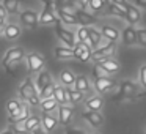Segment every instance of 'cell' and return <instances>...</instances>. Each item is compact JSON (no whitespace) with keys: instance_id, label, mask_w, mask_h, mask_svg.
<instances>
[{"instance_id":"5bb4252c","label":"cell","mask_w":146,"mask_h":134,"mask_svg":"<svg viewBox=\"0 0 146 134\" xmlns=\"http://www.w3.org/2000/svg\"><path fill=\"white\" fill-rule=\"evenodd\" d=\"M121 38H123V43L126 46H133L135 43H138L137 41V30L133 29L132 25L126 27V29L121 32Z\"/></svg>"},{"instance_id":"52a82bcc","label":"cell","mask_w":146,"mask_h":134,"mask_svg":"<svg viewBox=\"0 0 146 134\" xmlns=\"http://www.w3.org/2000/svg\"><path fill=\"white\" fill-rule=\"evenodd\" d=\"M118 3L126 10V19L129 21L130 25L140 22V19H141V13H140V10L135 7V5L129 3V2H118Z\"/></svg>"},{"instance_id":"60d3db41","label":"cell","mask_w":146,"mask_h":134,"mask_svg":"<svg viewBox=\"0 0 146 134\" xmlns=\"http://www.w3.org/2000/svg\"><path fill=\"white\" fill-rule=\"evenodd\" d=\"M66 134H85L83 129H77V128H72V129H68Z\"/></svg>"},{"instance_id":"7c38bea8","label":"cell","mask_w":146,"mask_h":134,"mask_svg":"<svg viewBox=\"0 0 146 134\" xmlns=\"http://www.w3.org/2000/svg\"><path fill=\"white\" fill-rule=\"evenodd\" d=\"M2 33H3V36L7 40L13 41V40L19 38L21 33H22V30H21V27L17 25V24H7V25L2 29Z\"/></svg>"},{"instance_id":"ffe728a7","label":"cell","mask_w":146,"mask_h":134,"mask_svg":"<svg viewBox=\"0 0 146 134\" xmlns=\"http://www.w3.org/2000/svg\"><path fill=\"white\" fill-rule=\"evenodd\" d=\"M54 98L57 99V103L60 106H68V103H69V95H68V90L64 88L63 85H57V87H55Z\"/></svg>"},{"instance_id":"ee69618b","label":"cell","mask_w":146,"mask_h":134,"mask_svg":"<svg viewBox=\"0 0 146 134\" xmlns=\"http://www.w3.org/2000/svg\"><path fill=\"white\" fill-rule=\"evenodd\" d=\"M2 134H14V133H13V131H10V129H7V131H3Z\"/></svg>"},{"instance_id":"7a4b0ae2","label":"cell","mask_w":146,"mask_h":134,"mask_svg":"<svg viewBox=\"0 0 146 134\" xmlns=\"http://www.w3.org/2000/svg\"><path fill=\"white\" fill-rule=\"evenodd\" d=\"M55 33H57V38L60 40V41L66 46V48L74 49L77 46L76 44V36H74V33L71 32V30L64 29L63 24H61V21L57 24V25H55Z\"/></svg>"},{"instance_id":"ab89813d","label":"cell","mask_w":146,"mask_h":134,"mask_svg":"<svg viewBox=\"0 0 146 134\" xmlns=\"http://www.w3.org/2000/svg\"><path fill=\"white\" fill-rule=\"evenodd\" d=\"M140 84L146 88V65L140 68Z\"/></svg>"},{"instance_id":"4fadbf2b","label":"cell","mask_w":146,"mask_h":134,"mask_svg":"<svg viewBox=\"0 0 146 134\" xmlns=\"http://www.w3.org/2000/svg\"><path fill=\"white\" fill-rule=\"evenodd\" d=\"M24 109V104L19 101V99H10L7 103V112H8V118H16L17 115L22 112Z\"/></svg>"},{"instance_id":"8d00e7d4","label":"cell","mask_w":146,"mask_h":134,"mask_svg":"<svg viewBox=\"0 0 146 134\" xmlns=\"http://www.w3.org/2000/svg\"><path fill=\"white\" fill-rule=\"evenodd\" d=\"M137 41L140 46L146 48V29H138L137 30Z\"/></svg>"},{"instance_id":"cb8c5ba5","label":"cell","mask_w":146,"mask_h":134,"mask_svg":"<svg viewBox=\"0 0 146 134\" xmlns=\"http://www.w3.org/2000/svg\"><path fill=\"white\" fill-rule=\"evenodd\" d=\"M76 79H77V76H74V73H72V71H69V70L61 71V74H60V82H61V85H63V87L74 85V84H76Z\"/></svg>"},{"instance_id":"f35d334b","label":"cell","mask_w":146,"mask_h":134,"mask_svg":"<svg viewBox=\"0 0 146 134\" xmlns=\"http://www.w3.org/2000/svg\"><path fill=\"white\" fill-rule=\"evenodd\" d=\"M27 103H29V106H30V107H38V106L41 107V103H42V99L39 98V95H36V96H33V98H30Z\"/></svg>"},{"instance_id":"603a6c76","label":"cell","mask_w":146,"mask_h":134,"mask_svg":"<svg viewBox=\"0 0 146 134\" xmlns=\"http://www.w3.org/2000/svg\"><path fill=\"white\" fill-rule=\"evenodd\" d=\"M41 118H42V128H44L47 133L49 131H54L55 128H57V125L60 123L58 118H55L54 115H50V114H42Z\"/></svg>"},{"instance_id":"b9f144b4","label":"cell","mask_w":146,"mask_h":134,"mask_svg":"<svg viewBox=\"0 0 146 134\" xmlns=\"http://www.w3.org/2000/svg\"><path fill=\"white\" fill-rule=\"evenodd\" d=\"M135 7L145 8V10H146V0H137V2H135Z\"/></svg>"},{"instance_id":"74e56055","label":"cell","mask_w":146,"mask_h":134,"mask_svg":"<svg viewBox=\"0 0 146 134\" xmlns=\"http://www.w3.org/2000/svg\"><path fill=\"white\" fill-rule=\"evenodd\" d=\"M88 48L86 44H82V43H77V46L74 48V57L76 58H80L82 57V54L85 52V49Z\"/></svg>"},{"instance_id":"d4e9b609","label":"cell","mask_w":146,"mask_h":134,"mask_svg":"<svg viewBox=\"0 0 146 134\" xmlns=\"http://www.w3.org/2000/svg\"><path fill=\"white\" fill-rule=\"evenodd\" d=\"M55 57L61 58V60H68V58L74 57V49H69L66 46H60V48H55Z\"/></svg>"},{"instance_id":"44dd1931","label":"cell","mask_w":146,"mask_h":134,"mask_svg":"<svg viewBox=\"0 0 146 134\" xmlns=\"http://www.w3.org/2000/svg\"><path fill=\"white\" fill-rule=\"evenodd\" d=\"M54 80H52V76L49 71H41V73L38 74V77H36V87H38V90L41 92L42 88H46V87L49 85V84H52Z\"/></svg>"},{"instance_id":"4dcf8cb0","label":"cell","mask_w":146,"mask_h":134,"mask_svg":"<svg viewBox=\"0 0 146 134\" xmlns=\"http://www.w3.org/2000/svg\"><path fill=\"white\" fill-rule=\"evenodd\" d=\"M76 36H77V40H79V43L86 44L90 48V32H88V27H79Z\"/></svg>"},{"instance_id":"8fae6325","label":"cell","mask_w":146,"mask_h":134,"mask_svg":"<svg viewBox=\"0 0 146 134\" xmlns=\"http://www.w3.org/2000/svg\"><path fill=\"white\" fill-rule=\"evenodd\" d=\"M72 117H74V109L71 106H60V109H58V121H60V125L68 126L72 121Z\"/></svg>"},{"instance_id":"e575fe53","label":"cell","mask_w":146,"mask_h":134,"mask_svg":"<svg viewBox=\"0 0 146 134\" xmlns=\"http://www.w3.org/2000/svg\"><path fill=\"white\" fill-rule=\"evenodd\" d=\"M10 131H13L14 134H32V133H30V131L25 128V125H21V123L10 125Z\"/></svg>"},{"instance_id":"6da1fadb","label":"cell","mask_w":146,"mask_h":134,"mask_svg":"<svg viewBox=\"0 0 146 134\" xmlns=\"http://www.w3.org/2000/svg\"><path fill=\"white\" fill-rule=\"evenodd\" d=\"M54 7H55V2H46L44 3V10L39 14V24L41 25H50V24L57 25L60 22V17H58L57 10Z\"/></svg>"},{"instance_id":"f546056e","label":"cell","mask_w":146,"mask_h":134,"mask_svg":"<svg viewBox=\"0 0 146 134\" xmlns=\"http://www.w3.org/2000/svg\"><path fill=\"white\" fill-rule=\"evenodd\" d=\"M76 90H79V92L85 93L90 90V82H88V77L83 76V74H80V76H77L76 79Z\"/></svg>"},{"instance_id":"e0dca14e","label":"cell","mask_w":146,"mask_h":134,"mask_svg":"<svg viewBox=\"0 0 146 134\" xmlns=\"http://www.w3.org/2000/svg\"><path fill=\"white\" fill-rule=\"evenodd\" d=\"M77 19H79V24H82V27H93V24L96 22V17L88 14L85 10H80L77 8Z\"/></svg>"},{"instance_id":"9c48e42d","label":"cell","mask_w":146,"mask_h":134,"mask_svg":"<svg viewBox=\"0 0 146 134\" xmlns=\"http://www.w3.org/2000/svg\"><path fill=\"white\" fill-rule=\"evenodd\" d=\"M115 85H116V82H115L113 79H110V77H101V79H94V90H96L98 93H101V95H104V93L113 90Z\"/></svg>"},{"instance_id":"4316f807","label":"cell","mask_w":146,"mask_h":134,"mask_svg":"<svg viewBox=\"0 0 146 134\" xmlns=\"http://www.w3.org/2000/svg\"><path fill=\"white\" fill-rule=\"evenodd\" d=\"M58 103L55 98H50V99H44V101L41 103V111L42 114H50V112H54L55 109H60L58 107Z\"/></svg>"},{"instance_id":"7bdbcfd3","label":"cell","mask_w":146,"mask_h":134,"mask_svg":"<svg viewBox=\"0 0 146 134\" xmlns=\"http://www.w3.org/2000/svg\"><path fill=\"white\" fill-rule=\"evenodd\" d=\"M46 133H47V131H46L44 128H38V129H35L32 134H46Z\"/></svg>"},{"instance_id":"9a60e30c","label":"cell","mask_w":146,"mask_h":134,"mask_svg":"<svg viewBox=\"0 0 146 134\" xmlns=\"http://www.w3.org/2000/svg\"><path fill=\"white\" fill-rule=\"evenodd\" d=\"M138 92V85L132 80H123L119 84V93L121 96H132Z\"/></svg>"},{"instance_id":"ba28073f","label":"cell","mask_w":146,"mask_h":134,"mask_svg":"<svg viewBox=\"0 0 146 134\" xmlns=\"http://www.w3.org/2000/svg\"><path fill=\"white\" fill-rule=\"evenodd\" d=\"M24 57H27V55H25V51H24L22 48H13V49H10V51L5 54V57H3V66L8 68V65L17 63V62H21Z\"/></svg>"},{"instance_id":"30bf717a","label":"cell","mask_w":146,"mask_h":134,"mask_svg":"<svg viewBox=\"0 0 146 134\" xmlns=\"http://www.w3.org/2000/svg\"><path fill=\"white\" fill-rule=\"evenodd\" d=\"M82 117L86 120V123L90 125V126H93V128H101L102 126V123H104V117H102V114L101 112H93V111H85L82 114Z\"/></svg>"},{"instance_id":"8992f818","label":"cell","mask_w":146,"mask_h":134,"mask_svg":"<svg viewBox=\"0 0 146 134\" xmlns=\"http://www.w3.org/2000/svg\"><path fill=\"white\" fill-rule=\"evenodd\" d=\"M19 21H21V24H22V27H25V29H36V25L39 24L38 13H36V11H33V10H24V11H21Z\"/></svg>"},{"instance_id":"d590c367","label":"cell","mask_w":146,"mask_h":134,"mask_svg":"<svg viewBox=\"0 0 146 134\" xmlns=\"http://www.w3.org/2000/svg\"><path fill=\"white\" fill-rule=\"evenodd\" d=\"M107 71L102 68L101 63H96L94 68H93V76H94V79H101V77H107Z\"/></svg>"},{"instance_id":"7402d4cb","label":"cell","mask_w":146,"mask_h":134,"mask_svg":"<svg viewBox=\"0 0 146 134\" xmlns=\"http://www.w3.org/2000/svg\"><path fill=\"white\" fill-rule=\"evenodd\" d=\"M85 106L88 111H93V112H99L104 106V99L101 96H91V98L85 99Z\"/></svg>"},{"instance_id":"484cf974","label":"cell","mask_w":146,"mask_h":134,"mask_svg":"<svg viewBox=\"0 0 146 134\" xmlns=\"http://www.w3.org/2000/svg\"><path fill=\"white\" fill-rule=\"evenodd\" d=\"M2 7H5L8 14H17L19 13V2L17 0H2L0 2Z\"/></svg>"},{"instance_id":"f1b7e54d","label":"cell","mask_w":146,"mask_h":134,"mask_svg":"<svg viewBox=\"0 0 146 134\" xmlns=\"http://www.w3.org/2000/svg\"><path fill=\"white\" fill-rule=\"evenodd\" d=\"M101 65H102V68H104L108 74H115V73H118V71H119V63H118L115 58H108V60L102 62Z\"/></svg>"},{"instance_id":"277c9868","label":"cell","mask_w":146,"mask_h":134,"mask_svg":"<svg viewBox=\"0 0 146 134\" xmlns=\"http://www.w3.org/2000/svg\"><path fill=\"white\" fill-rule=\"evenodd\" d=\"M36 95H39L38 87H36V84H33V80L30 79V77H27V79L21 84V87H19V96H21V99L29 101L30 98H33V96H36Z\"/></svg>"},{"instance_id":"d6986e66","label":"cell","mask_w":146,"mask_h":134,"mask_svg":"<svg viewBox=\"0 0 146 134\" xmlns=\"http://www.w3.org/2000/svg\"><path fill=\"white\" fill-rule=\"evenodd\" d=\"M105 13L110 14V16H116V17H126V10H124L123 7H121L118 2H108L107 5V10H105Z\"/></svg>"},{"instance_id":"ac0fdd59","label":"cell","mask_w":146,"mask_h":134,"mask_svg":"<svg viewBox=\"0 0 146 134\" xmlns=\"http://www.w3.org/2000/svg\"><path fill=\"white\" fill-rule=\"evenodd\" d=\"M101 33L104 35V38L108 40L110 43H116L118 40H119V36H121V33L118 32L115 27H111V25H102Z\"/></svg>"},{"instance_id":"836d02e7","label":"cell","mask_w":146,"mask_h":134,"mask_svg":"<svg viewBox=\"0 0 146 134\" xmlns=\"http://www.w3.org/2000/svg\"><path fill=\"white\" fill-rule=\"evenodd\" d=\"M88 5L93 11H102V10H107V5L108 2H104V0H88Z\"/></svg>"},{"instance_id":"5b68a950","label":"cell","mask_w":146,"mask_h":134,"mask_svg":"<svg viewBox=\"0 0 146 134\" xmlns=\"http://www.w3.org/2000/svg\"><path fill=\"white\" fill-rule=\"evenodd\" d=\"M115 49H116L115 48V43H108V44H105V46H101L99 49L93 51V58L91 60H94L96 63H102V62L111 58Z\"/></svg>"},{"instance_id":"3957f363","label":"cell","mask_w":146,"mask_h":134,"mask_svg":"<svg viewBox=\"0 0 146 134\" xmlns=\"http://www.w3.org/2000/svg\"><path fill=\"white\" fill-rule=\"evenodd\" d=\"M27 66H29V71L30 73H41L44 71V65H46V60L41 54L38 52H30L27 54Z\"/></svg>"},{"instance_id":"d6a6232c","label":"cell","mask_w":146,"mask_h":134,"mask_svg":"<svg viewBox=\"0 0 146 134\" xmlns=\"http://www.w3.org/2000/svg\"><path fill=\"white\" fill-rule=\"evenodd\" d=\"M60 21H63V24H68V25H76L79 24V19L77 16H72V14H68V13H61V11H57Z\"/></svg>"},{"instance_id":"83f0119b","label":"cell","mask_w":146,"mask_h":134,"mask_svg":"<svg viewBox=\"0 0 146 134\" xmlns=\"http://www.w3.org/2000/svg\"><path fill=\"white\" fill-rule=\"evenodd\" d=\"M24 125H25V128L30 131V133H33L35 129L41 128V125H42V118L39 117V115H32V117H30Z\"/></svg>"},{"instance_id":"2e32d148","label":"cell","mask_w":146,"mask_h":134,"mask_svg":"<svg viewBox=\"0 0 146 134\" xmlns=\"http://www.w3.org/2000/svg\"><path fill=\"white\" fill-rule=\"evenodd\" d=\"M88 32H90V48L96 51L101 46V41L104 38V35L101 33V30L94 29V27H88Z\"/></svg>"},{"instance_id":"1f68e13d","label":"cell","mask_w":146,"mask_h":134,"mask_svg":"<svg viewBox=\"0 0 146 134\" xmlns=\"http://www.w3.org/2000/svg\"><path fill=\"white\" fill-rule=\"evenodd\" d=\"M68 95H69V103L71 104H79V103L85 101V95L79 90L72 88V90H68Z\"/></svg>"}]
</instances>
